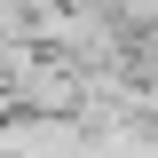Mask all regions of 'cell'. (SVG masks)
Returning <instances> with one entry per match:
<instances>
[{"instance_id": "6da1fadb", "label": "cell", "mask_w": 158, "mask_h": 158, "mask_svg": "<svg viewBox=\"0 0 158 158\" xmlns=\"http://www.w3.org/2000/svg\"><path fill=\"white\" fill-rule=\"evenodd\" d=\"M118 24H158V0H103Z\"/></svg>"}]
</instances>
